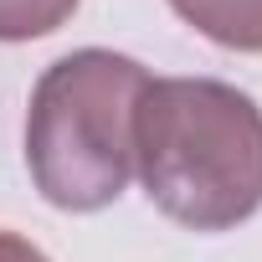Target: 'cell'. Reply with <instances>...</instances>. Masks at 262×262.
I'll return each instance as SVG.
<instances>
[{
    "label": "cell",
    "mask_w": 262,
    "mask_h": 262,
    "mask_svg": "<svg viewBox=\"0 0 262 262\" xmlns=\"http://www.w3.org/2000/svg\"><path fill=\"white\" fill-rule=\"evenodd\" d=\"M144 195L190 231H231L262 206V108L216 77H149L134 113Z\"/></svg>",
    "instance_id": "1"
},
{
    "label": "cell",
    "mask_w": 262,
    "mask_h": 262,
    "mask_svg": "<svg viewBox=\"0 0 262 262\" xmlns=\"http://www.w3.org/2000/svg\"><path fill=\"white\" fill-rule=\"evenodd\" d=\"M206 41L226 52H262V0H170Z\"/></svg>",
    "instance_id": "3"
},
{
    "label": "cell",
    "mask_w": 262,
    "mask_h": 262,
    "mask_svg": "<svg viewBox=\"0 0 262 262\" xmlns=\"http://www.w3.org/2000/svg\"><path fill=\"white\" fill-rule=\"evenodd\" d=\"M0 262H52L36 242L16 236V231H0Z\"/></svg>",
    "instance_id": "5"
},
{
    "label": "cell",
    "mask_w": 262,
    "mask_h": 262,
    "mask_svg": "<svg viewBox=\"0 0 262 262\" xmlns=\"http://www.w3.org/2000/svg\"><path fill=\"white\" fill-rule=\"evenodd\" d=\"M77 0H0V41H36L67 26Z\"/></svg>",
    "instance_id": "4"
},
{
    "label": "cell",
    "mask_w": 262,
    "mask_h": 262,
    "mask_svg": "<svg viewBox=\"0 0 262 262\" xmlns=\"http://www.w3.org/2000/svg\"><path fill=\"white\" fill-rule=\"evenodd\" d=\"M149 72L103 47L41 72L26 108V170L57 211H103L134 175V113Z\"/></svg>",
    "instance_id": "2"
}]
</instances>
